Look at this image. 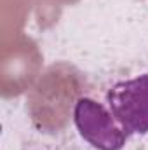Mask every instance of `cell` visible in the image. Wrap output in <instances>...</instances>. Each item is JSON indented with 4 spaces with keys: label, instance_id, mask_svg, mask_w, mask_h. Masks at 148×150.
<instances>
[{
    "label": "cell",
    "instance_id": "cell-1",
    "mask_svg": "<svg viewBox=\"0 0 148 150\" xmlns=\"http://www.w3.org/2000/svg\"><path fill=\"white\" fill-rule=\"evenodd\" d=\"M87 89V79L75 65L68 61L49 65L26 93V110L35 129L47 134L65 131Z\"/></svg>",
    "mask_w": 148,
    "mask_h": 150
},
{
    "label": "cell",
    "instance_id": "cell-2",
    "mask_svg": "<svg viewBox=\"0 0 148 150\" xmlns=\"http://www.w3.org/2000/svg\"><path fill=\"white\" fill-rule=\"evenodd\" d=\"M44 56L38 44L26 33L2 42L0 49V94L4 100L28 93L42 74Z\"/></svg>",
    "mask_w": 148,
    "mask_h": 150
},
{
    "label": "cell",
    "instance_id": "cell-3",
    "mask_svg": "<svg viewBox=\"0 0 148 150\" xmlns=\"http://www.w3.org/2000/svg\"><path fill=\"white\" fill-rule=\"evenodd\" d=\"M106 103L127 136L148 133V74L113 84Z\"/></svg>",
    "mask_w": 148,
    "mask_h": 150
},
{
    "label": "cell",
    "instance_id": "cell-4",
    "mask_svg": "<svg viewBox=\"0 0 148 150\" xmlns=\"http://www.w3.org/2000/svg\"><path fill=\"white\" fill-rule=\"evenodd\" d=\"M73 122L80 136L96 150H120L127 142V133L103 103L84 96L73 112Z\"/></svg>",
    "mask_w": 148,
    "mask_h": 150
},
{
    "label": "cell",
    "instance_id": "cell-5",
    "mask_svg": "<svg viewBox=\"0 0 148 150\" xmlns=\"http://www.w3.org/2000/svg\"><path fill=\"white\" fill-rule=\"evenodd\" d=\"M35 0H2V21H0V32L2 42L9 40L11 37L23 33V26L28 19V14L32 11Z\"/></svg>",
    "mask_w": 148,
    "mask_h": 150
},
{
    "label": "cell",
    "instance_id": "cell-6",
    "mask_svg": "<svg viewBox=\"0 0 148 150\" xmlns=\"http://www.w3.org/2000/svg\"><path fill=\"white\" fill-rule=\"evenodd\" d=\"M78 0H37V19L40 28H47L58 21V16L65 5H72Z\"/></svg>",
    "mask_w": 148,
    "mask_h": 150
}]
</instances>
